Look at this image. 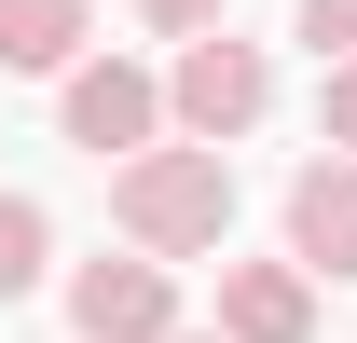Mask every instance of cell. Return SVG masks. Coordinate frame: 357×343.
Wrapping results in <instances>:
<instances>
[{
	"label": "cell",
	"mask_w": 357,
	"mask_h": 343,
	"mask_svg": "<svg viewBox=\"0 0 357 343\" xmlns=\"http://www.w3.org/2000/svg\"><path fill=\"white\" fill-rule=\"evenodd\" d=\"M110 234H124L137 261H206V247H234V151L151 137L137 165H110Z\"/></svg>",
	"instance_id": "6da1fadb"
},
{
	"label": "cell",
	"mask_w": 357,
	"mask_h": 343,
	"mask_svg": "<svg viewBox=\"0 0 357 343\" xmlns=\"http://www.w3.org/2000/svg\"><path fill=\"white\" fill-rule=\"evenodd\" d=\"M275 110V42H178L165 55V137H192V151H234V137H261Z\"/></svg>",
	"instance_id": "7a4b0ae2"
},
{
	"label": "cell",
	"mask_w": 357,
	"mask_h": 343,
	"mask_svg": "<svg viewBox=\"0 0 357 343\" xmlns=\"http://www.w3.org/2000/svg\"><path fill=\"white\" fill-rule=\"evenodd\" d=\"M55 137L96 151V165H137V151L165 137V69H137V55H83V69L55 83Z\"/></svg>",
	"instance_id": "3957f363"
},
{
	"label": "cell",
	"mask_w": 357,
	"mask_h": 343,
	"mask_svg": "<svg viewBox=\"0 0 357 343\" xmlns=\"http://www.w3.org/2000/svg\"><path fill=\"white\" fill-rule=\"evenodd\" d=\"M55 302H69V343H178L192 316H178V261H69L55 275Z\"/></svg>",
	"instance_id": "277c9868"
},
{
	"label": "cell",
	"mask_w": 357,
	"mask_h": 343,
	"mask_svg": "<svg viewBox=\"0 0 357 343\" xmlns=\"http://www.w3.org/2000/svg\"><path fill=\"white\" fill-rule=\"evenodd\" d=\"M275 220H289V247H275V261H303L316 289H357V165H344V151H303Z\"/></svg>",
	"instance_id": "5b68a950"
},
{
	"label": "cell",
	"mask_w": 357,
	"mask_h": 343,
	"mask_svg": "<svg viewBox=\"0 0 357 343\" xmlns=\"http://www.w3.org/2000/svg\"><path fill=\"white\" fill-rule=\"evenodd\" d=\"M220 343H316V275L303 261H220Z\"/></svg>",
	"instance_id": "8992f818"
},
{
	"label": "cell",
	"mask_w": 357,
	"mask_h": 343,
	"mask_svg": "<svg viewBox=\"0 0 357 343\" xmlns=\"http://www.w3.org/2000/svg\"><path fill=\"white\" fill-rule=\"evenodd\" d=\"M96 55V0H0V69L14 83H69Z\"/></svg>",
	"instance_id": "52a82bcc"
},
{
	"label": "cell",
	"mask_w": 357,
	"mask_h": 343,
	"mask_svg": "<svg viewBox=\"0 0 357 343\" xmlns=\"http://www.w3.org/2000/svg\"><path fill=\"white\" fill-rule=\"evenodd\" d=\"M42 289H55V206L0 192V302H42Z\"/></svg>",
	"instance_id": "ba28073f"
},
{
	"label": "cell",
	"mask_w": 357,
	"mask_h": 343,
	"mask_svg": "<svg viewBox=\"0 0 357 343\" xmlns=\"http://www.w3.org/2000/svg\"><path fill=\"white\" fill-rule=\"evenodd\" d=\"M137 28H151V42H220V28H234V0H137Z\"/></svg>",
	"instance_id": "9c48e42d"
},
{
	"label": "cell",
	"mask_w": 357,
	"mask_h": 343,
	"mask_svg": "<svg viewBox=\"0 0 357 343\" xmlns=\"http://www.w3.org/2000/svg\"><path fill=\"white\" fill-rule=\"evenodd\" d=\"M289 42H303L316 69H344V55H357V0H303V14H289Z\"/></svg>",
	"instance_id": "30bf717a"
},
{
	"label": "cell",
	"mask_w": 357,
	"mask_h": 343,
	"mask_svg": "<svg viewBox=\"0 0 357 343\" xmlns=\"http://www.w3.org/2000/svg\"><path fill=\"white\" fill-rule=\"evenodd\" d=\"M316 151H344V165H357V55H344V69H316Z\"/></svg>",
	"instance_id": "8fae6325"
},
{
	"label": "cell",
	"mask_w": 357,
	"mask_h": 343,
	"mask_svg": "<svg viewBox=\"0 0 357 343\" xmlns=\"http://www.w3.org/2000/svg\"><path fill=\"white\" fill-rule=\"evenodd\" d=\"M178 343H220V330H178Z\"/></svg>",
	"instance_id": "7c38bea8"
}]
</instances>
